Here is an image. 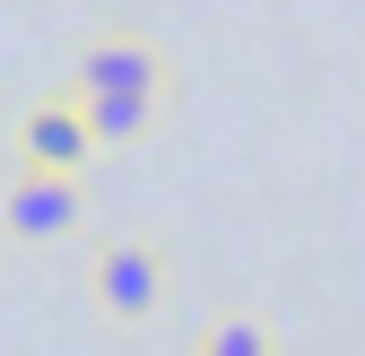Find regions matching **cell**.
<instances>
[{"label":"cell","mask_w":365,"mask_h":356,"mask_svg":"<svg viewBox=\"0 0 365 356\" xmlns=\"http://www.w3.org/2000/svg\"><path fill=\"white\" fill-rule=\"evenodd\" d=\"M87 287H96V304L113 322H148L157 304H165V252L140 244V235H113L96 252V270H87Z\"/></svg>","instance_id":"cell-1"},{"label":"cell","mask_w":365,"mask_h":356,"mask_svg":"<svg viewBox=\"0 0 365 356\" xmlns=\"http://www.w3.org/2000/svg\"><path fill=\"white\" fill-rule=\"evenodd\" d=\"M70 96H165V53L148 35H96L70 70Z\"/></svg>","instance_id":"cell-2"},{"label":"cell","mask_w":365,"mask_h":356,"mask_svg":"<svg viewBox=\"0 0 365 356\" xmlns=\"http://www.w3.org/2000/svg\"><path fill=\"white\" fill-rule=\"evenodd\" d=\"M87 157H96V140H87V122H78L70 96H43V105L18 113V165L26 174H70V183H78Z\"/></svg>","instance_id":"cell-3"},{"label":"cell","mask_w":365,"mask_h":356,"mask_svg":"<svg viewBox=\"0 0 365 356\" xmlns=\"http://www.w3.org/2000/svg\"><path fill=\"white\" fill-rule=\"evenodd\" d=\"M0 226H9L18 244H61V235H78V183H70V174H26L18 165V183L0 192Z\"/></svg>","instance_id":"cell-4"},{"label":"cell","mask_w":365,"mask_h":356,"mask_svg":"<svg viewBox=\"0 0 365 356\" xmlns=\"http://www.w3.org/2000/svg\"><path fill=\"white\" fill-rule=\"evenodd\" d=\"M70 105H78L96 148H130V140H148V122H157L165 96H70Z\"/></svg>","instance_id":"cell-5"},{"label":"cell","mask_w":365,"mask_h":356,"mask_svg":"<svg viewBox=\"0 0 365 356\" xmlns=\"http://www.w3.org/2000/svg\"><path fill=\"white\" fill-rule=\"evenodd\" d=\"M192 356H279V330H269L261 313H209Z\"/></svg>","instance_id":"cell-6"}]
</instances>
